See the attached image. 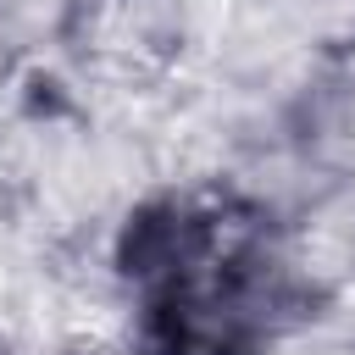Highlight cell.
<instances>
[{"label": "cell", "mask_w": 355, "mask_h": 355, "mask_svg": "<svg viewBox=\"0 0 355 355\" xmlns=\"http://www.w3.org/2000/svg\"><path fill=\"white\" fill-rule=\"evenodd\" d=\"M17 55H22V44H17V33H11V22H6V11H0V89L11 83V67H17Z\"/></svg>", "instance_id": "obj_1"}]
</instances>
